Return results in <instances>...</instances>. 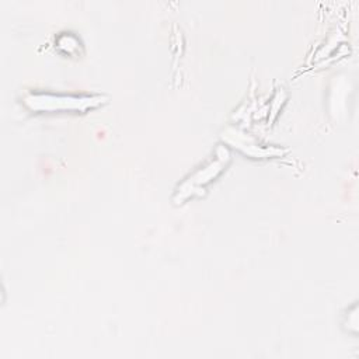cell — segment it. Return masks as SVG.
<instances>
[{
    "label": "cell",
    "mask_w": 359,
    "mask_h": 359,
    "mask_svg": "<svg viewBox=\"0 0 359 359\" xmlns=\"http://www.w3.org/2000/svg\"><path fill=\"white\" fill-rule=\"evenodd\" d=\"M100 97H66L49 94H32L25 102L36 111H59V109H87L100 104Z\"/></svg>",
    "instance_id": "cell-1"
},
{
    "label": "cell",
    "mask_w": 359,
    "mask_h": 359,
    "mask_svg": "<svg viewBox=\"0 0 359 359\" xmlns=\"http://www.w3.org/2000/svg\"><path fill=\"white\" fill-rule=\"evenodd\" d=\"M224 160H229V153L226 149L222 150V156H219V158H216L213 163H210L202 171L196 172L192 178H188V181H185L181 185V189H178V194H181V198L189 196L196 187L199 188V187H203L206 182H209L223 168Z\"/></svg>",
    "instance_id": "cell-2"
}]
</instances>
